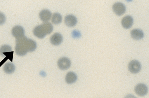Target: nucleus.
Returning <instances> with one entry per match:
<instances>
[{
	"label": "nucleus",
	"mask_w": 149,
	"mask_h": 98,
	"mask_svg": "<svg viewBox=\"0 0 149 98\" xmlns=\"http://www.w3.org/2000/svg\"><path fill=\"white\" fill-rule=\"evenodd\" d=\"M28 38L25 36L16 38L15 52L16 54L20 56L25 55L28 52L26 46V41Z\"/></svg>",
	"instance_id": "obj_1"
},
{
	"label": "nucleus",
	"mask_w": 149,
	"mask_h": 98,
	"mask_svg": "<svg viewBox=\"0 0 149 98\" xmlns=\"http://www.w3.org/2000/svg\"><path fill=\"white\" fill-rule=\"evenodd\" d=\"M113 10L118 16L123 15L126 11V8L124 4L120 2H116L113 6Z\"/></svg>",
	"instance_id": "obj_2"
},
{
	"label": "nucleus",
	"mask_w": 149,
	"mask_h": 98,
	"mask_svg": "<svg viewBox=\"0 0 149 98\" xmlns=\"http://www.w3.org/2000/svg\"><path fill=\"white\" fill-rule=\"evenodd\" d=\"M128 69L129 71L132 73H137L141 69V64L137 60L131 61L129 62L128 65Z\"/></svg>",
	"instance_id": "obj_3"
},
{
	"label": "nucleus",
	"mask_w": 149,
	"mask_h": 98,
	"mask_svg": "<svg viewBox=\"0 0 149 98\" xmlns=\"http://www.w3.org/2000/svg\"><path fill=\"white\" fill-rule=\"evenodd\" d=\"M71 65L70 60L66 57H62L58 60V67L62 70H65L69 68Z\"/></svg>",
	"instance_id": "obj_4"
},
{
	"label": "nucleus",
	"mask_w": 149,
	"mask_h": 98,
	"mask_svg": "<svg viewBox=\"0 0 149 98\" xmlns=\"http://www.w3.org/2000/svg\"><path fill=\"white\" fill-rule=\"evenodd\" d=\"M148 88L144 84H139L135 88V92L136 94L140 96H144L147 93Z\"/></svg>",
	"instance_id": "obj_5"
},
{
	"label": "nucleus",
	"mask_w": 149,
	"mask_h": 98,
	"mask_svg": "<svg viewBox=\"0 0 149 98\" xmlns=\"http://www.w3.org/2000/svg\"><path fill=\"white\" fill-rule=\"evenodd\" d=\"M11 33L13 36L16 39L24 36V29L20 26L17 25L14 27L12 29Z\"/></svg>",
	"instance_id": "obj_6"
},
{
	"label": "nucleus",
	"mask_w": 149,
	"mask_h": 98,
	"mask_svg": "<svg viewBox=\"0 0 149 98\" xmlns=\"http://www.w3.org/2000/svg\"><path fill=\"white\" fill-rule=\"evenodd\" d=\"M40 18L44 23L48 22L52 17V13L47 9H43L39 14Z\"/></svg>",
	"instance_id": "obj_7"
},
{
	"label": "nucleus",
	"mask_w": 149,
	"mask_h": 98,
	"mask_svg": "<svg viewBox=\"0 0 149 98\" xmlns=\"http://www.w3.org/2000/svg\"><path fill=\"white\" fill-rule=\"evenodd\" d=\"M63 36L60 34L56 33L54 34L50 38V42L52 45L58 46L61 44L63 41Z\"/></svg>",
	"instance_id": "obj_8"
},
{
	"label": "nucleus",
	"mask_w": 149,
	"mask_h": 98,
	"mask_svg": "<svg viewBox=\"0 0 149 98\" xmlns=\"http://www.w3.org/2000/svg\"><path fill=\"white\" fill-rule=\"evenodd\" d=\"M33 34L35 36L40 38H44L46 36L42 24L37 26L34 28L33 30Z\"/></svg>",
	"instance_id": "obj_9"
},
{
	"label": "nucleus",
	"mask_w": 149,
	"mask_h": 98,
	"mask_svg": "<svg viewBox=\"0 0 149 98\" xmlns=\"http://www.w3.org/2000/svg\"><path fill=\"white\" fill-rule=\"evenodd\" d=\"M133 23L132 17L130 16H126L123 17L121 21L122 27L125 29H128L131 27Z\"/></svg>",
	"instance_id": "obj_10"
},
{
	"label": "nucleus",
	"mask_w": 149,
	"mask_h": 98,
	"mask_svg": "<svg viewBox=\"0 0 149 98\" xmlns=\"http://www.w3.org/2000/svg\"><path fill=\"white\" fill-rule=\"evenodd\" d=\"M77 20L74 15H68L65 17V23L67 26L73 27L76 24Z\"/></svg>",
	"instance_id": "obj_11"
},
{
	"label": "nucleus",
	"mask_w": 149,
	"mask_h": 98,
	"mask_svg": "<svg viewBox=\"0 0 149 98\" xmlns=\"http://www.w3.org/2000/svg\"><path fill=\"white\" fill-rule=\"evenodd\" d=\"M130 34L133 38L137 40L143 38L144 35L143 32L138 29H134L132 30Z\"/></svg>",
	"instance_id": "obj_12"
},
{
	"label": "nucleus",
	"mask_w": 149,
	"mask_h": 98,
	"mask_svg": "<svg viewBox=\"0 0 149 98\" xmlns=\"http://www.w3.org/2000/svg\"><path fill=\"white\" fill-rule=\"evenodd\" d=\"M77 79V75L74 72H69L66 74L65 80L68 84H72L75 82Z\"/></svg>",
	"instance_id": "obj_13"
},
{
	"label": "nucleus",
	"mask_w": 149,
	"mask_h": 98,
	"mask_svg": "<svg viewBox=\"0 0 149 98\" xmlns=\"http://www.w3.org/2000/svg\"><path fill=\"white\" fill-rule=\"evenodd\" d=\"M3 70L6 73L10 74L13 73L15 70V66L13 63L8 62L5 64Z\"/></svg>",
	"instance_id": "obj_14"
},
{
	"label": "nucleus",
	"mask_w": 149,
	"mask_h": 98,
	"mask_svg": "<svg viewBox=\"0 0 149 98\" xmlns=\"http://www.w3.org/2000/svg\"><path fill=\"white\" fill-rule=\"evenodd\" d=\"M26 46L28 52H33L36 50L37 45L35 41L28 38L26 41Z\"/></svg>",
	"instance_id": "obj_15"
},
{
	"label": "nucleus",
	"mask_w": 149,
	"mask_h": 98,
	"mask_svg": "<svg viewBox=\"0 0 149 98\" xmlns=\"http://www.w3.org/2000/svg\"><path fill=\"white\" fill-rule=\"evenodd\" d=\"M43 29L45 32V34L47 35H48L51 34L53 30V27L51 23L49 22H45L43 23L42 24Z\"/></svg>",
	"instance_id": "obj_16"
},
{
	"label": "nucleus",
	"mask_w": 149,
	"mask_h": 98,
	"mask_svg": "<svg viewBox=\"0 0 149 98\" xmlns=\"http://www.w3.org/2000/svg\"><path fill=\"white\" fill-rule=\"evenodd\" d=\"M51 21L53 24H58L61 23L62 20L61 15L58 13H54L52 15Z\"/></svg>",
	"instance_id": "obj_17"
},
{
	"label": "nucleus",
	"mask_w": 149,
	"mask_h": 98,
	"mask_svg": "<svg viewBox=\"0 0 149 98\" xmlns=\"http://www.w3.org/2000/svg\"><path fill=\"white\" fill-rule=\"evenodd\" d=\"M11 47L8 45H4L2 46L0 48V55L3 56V53L6 52H10L11 51Z\"/></svg>",
	"instance_id": "obj_18"
},
{
	"label": "nucleus",
	"mask_w": 149,
	"mask_h": 98,
	"mask_svg": "<svg viewBox=\"0 0 149 98\" xmlns=\"http://www.w3.org/2000/svg\"><path fill=\"white\" fill-rule=\"evenodd\" d=\"M6 20V18L4 14L0 12V25L3 24L5 22Z\"/></svg>",
	"instance_id": "obj_19"
},
{
	"label": "nucleus",
	"mask_w": 149,
	"mask_h": 98,
	"mask_svg": "<svg viewBox=\"0 0 149 98\" xmlns=\"http://www.w3.org/2000/svg\"><path fill=\"white\" fill-rule=\"evenodd\" d=\"M124 98H137L136 97L134 96L132 94H129L126 95Z\"/></svg>",
	"instance_id": "obj_20"
}]
</instances>
